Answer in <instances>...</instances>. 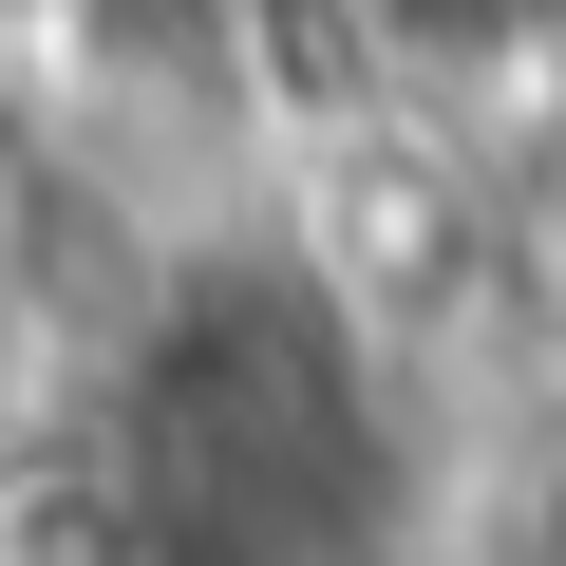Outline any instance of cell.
Returning <instances> with one entry per match:
<instances>
[{
  "mask_svg": "<svg viewBox=\"0 0 566 566\" xmlns=\"http://www.w3.org/2000/svg\"><path fill=\"white\" fill-rule=\"evenodd\" d=\"M528 303H547V340H566V151L528 170Z\"/></svg>",
  "mask_w": 566,
  "mask_h": 566,
  "instance_id": "6da1fadb",
  "label": "cell"
}]
</instances>
